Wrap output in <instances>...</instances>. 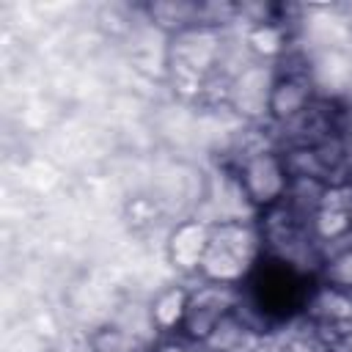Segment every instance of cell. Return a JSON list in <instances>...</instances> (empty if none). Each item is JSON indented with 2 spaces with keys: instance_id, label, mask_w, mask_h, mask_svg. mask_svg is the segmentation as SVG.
Masks as SVG:
<instances>
[{
  "instance_id": "6da1fadb",
  "label": "cell",
  "mask_w": 352,
  "mask_h": 352,
  "mask_svg": "<svg viewBox=\"0 0 352 352\" xmlns=\"http://www.w3.org/2000/svg\"><path fill=\"white\" fill-rule=\"evenodd\" d=\"M314 283L316 275L302 272L280 258L264 256L250 278L239 286L236 311L270 336L272 330L302 319Z\"/></svg>"
},
{
  "instance_id": "7a4b0ae2",
  "label": "cell",
  "mask_w": 352,
  "mask_h": 352,
  "mask_svg": "<svg viewBox=\"0 0 352 352\" xmlns=\"http://www.w3.org/2000/svg\"><path fill=\"white\" fill-rule=\"evenodd\" d=\"M267 256L256 217H220L209 223V239L198 275L204 280L242 286Z\"/></svg>"
},
{
  "instance_id": "3957f363",
  "label": "cell",
  "mask_w": 352,
  "mask_h": 352,
  "mask_svg": "<svg viewBox=\"0 0 352 352\" xmlns=\"http://www.w3.org/2000/svg\"><path fill=\"white\" fill-rule=\"evenodd\" d=\"M245 198V204L258 217L261 212H270L272 206L283 204L292 187V170L280 148L258 146L236 157L234 176H231Z\"/></svg>"
},
{
  "instance_id": "277c9868",
  "label": "cell",
  "mask_w": 352,
  "mask_h": 352,
  "mask_svg": "<svg viewBox=\"0 0 352 352\" xmlns=\"http://www.w3.org/2000/svg\"><path fill=\"white\" fill-rule=\"evenodd\" d=\"M223 63V36L217 28L195 25L179 36H170L168 66L173 85L182 91L204 94Z\"/></svg>"
},
{
  "instance_id": "5b68a950",
  "label": "cell",
  "mask_w": 352,
  "mask_h": 352,
  "mask_svg": "<svg viewBox=\"0 0 352 352\" xmlns=\"http://www.w3.org/2000/svg\"><path fill=\"white\" fill-rule=\"evenodd\" d=\"M236 305H239V286L214 283V280L201 278V283L192 286L187 294V311H184V322L179 333H184L187 338L198 344H206L212 330L228 314H234Z\"/></svg>"
},
{
  "instance_id": "8992f818",
  "label": "cell",
  "mask_w": 352,
  "mask_h": 352,
  "mask_svg": "<svg viewBox=\"0 0 352 352\" xmlns=\"http://www.w3.org/2000/svg\"><path fill=\"white\" fill-rule=\"evenodd\" d=\"M275 72L278 69L272 63H267V60L242 66L234 77H228V99H226V104L236 116H242L245 121L267 118L270 91H272Z\"/></svg>"
},
{
  "instance_id": "52a82bcc",
  "label": "cell",
  "mask_w": 352,
  "mask_h": 352,
  "mask_svg": "<svg viewBox=\"0 0 352 352\" xmlns=\"http://www.w3.org/2000/svg\"><path fill=\"white\" fill-rule=\"evenodd\" d=\"M314 102H316V88H314V80H311L308 69H300V66L278 69L275 80H272V91H270L267 118L275 126H289Z\"/></svg>"
},
{
  "instance_id": "ba28073f",
  "label": "cell",
  "mask_w": 352,
  "mask_h": 352,
  "mask_svg": "<svg viewBox=\"0 0 352 352\" xmlns=\"http://www.w3.org/2000/svg\"><path fill=\"white\" fill-rule=\"evenodd\" d=\"M302 319L308 324L319 327L333 341L352 336V292H344V289L316 280L308 294Z\"/></svg>"
},
{
  "instance_id": "9c48e42d",
  "label": "cell",
  "mask_w": 352,
  "mask_h": 352,
  "mask_svg": "<svg viewBox=\"0 0 352 352\" xmlns=\"http://www.w3.org/2000/svg\"><path fill=\"white\" fill-rule=\"evenodd\" d=\"M209 239V223L184 220L168 236V258L179 272H198Z\"/></svg>"
},
{
  "instance_id": "30bf717a",
  "label": "cell",
  "mask_w": 352,
  "mask_h": 352,
  "mask_svg": "<svg viewBox=\"0 0 352 352\" xmlns=\"http://www.w3.org/2000/svg\"><path fill=\"white\" fill-rule=\"evenodd\" d=\"M267 341V333L258 330L250 319H245L239 311L228 314L206 338V349L214 352H261Z\"/></svg>"
},
{
  "instance_id": "8fae6325",
  "label": "cell",
  "mask_w": 352,
  "mask_h": 352,
  "mask_svg": "<svg viewBox=\"0 0 352 352\" xmlns=\"http://www.w3.org/2000/svg\"><path fill=\"white\" fill-rule=\"evenodd\" d=\"M146 16L154 28L168 36H179L195 25H204V3L187 0H157L146 6Z\"/></svg>"
},
{
  "instance_id": "7c38bea8",
  "label": "cell",
  "mask_w": 352,
  "mask_h": 352,
  "mask_svg": "<svg viewBox=\"0 0 352 352\" xmlns=\"http://www.w3.org/2000/svg\"><path fill=\"white\" fill-rule=\"evenodd\" d=\"M187 294H190V289H184V286H168V289H162L151 300V305H148V322H151V327H154L157 336L179 333L182 330L184 311H187Z\"/></svg>"
},
{
  "instance_id": "4fadbf2b",
  "label": "cell",
  "mask_w": 352,
  "mask_h": 352,
  "mask_svg": "<svg viewBox=\"0 0 352 352\" xmlns=\"http://www.w3.org/2000/svg\"><path fill=\"white\" fill-rule=\"evenodd\" d=\"M316 280L330 283V286L344 289V292H352V234L322 248Z\"/></svg>"
},
{
  "instance_id": "5bb4252c",
  "label": "cell",
  "mask_w": 352,
  "mask_h": 352,
  "mask_svg": "<svg viewBox=\"0 0 352 352\" xmlns=\"http://www.w3.org/2000/svg\"><path fill=\"white\" fill-rule=\"evenodd\" d=\"M336 346H338V341H333L319 327H314L302 319L300 324H294L286 333V338L280 344V352H336Z\"/></svg>"
},
{
  "instance_id": "9a60e30c",
  "label": "cell",
  "mask_w": 352,
  "mask_h": 352,
  "mask_svg": "<svg viewBox=\"0 0 352 352\" xmlns=\"http://www.w3.org/2000/svg\"><path fill=\"white\" fill-rule=\"evenodd\" d=\"M248 44L256 55H261L264 60H272V58H280L283 50H286V30H283V22L272 19V22H264V25H256L248 30Z\"/></svg>"
},
{
  "instance_id": "2e32d148",
  "label": "cell",
  "mask_w": 352,
  "mask_h": 352,
  "mask_svg": "<svg viewBox=\"0 0 352 352\" xmlns=\"http://www.w3.org/2000/svg\"><path fill=\"white\" fill-rule=\"evenodd\" d=\"M143 344L121 324H102L88 336V352H135Z\"/></svg>"
},
{
  "instance_id": "e0dca14e",
  "label": "cell",
  "mask_w": 352,
  "mask_h": 352,
  "mask_svg": "<svg viewBox=\"0 0 352 352\" xmlns=\"http://www.w3.org/2000/svg\"><path fill=\"white\" fill-rule=\"evenodd\" d=\"M148 349L151 352H204V344L187 338L184 333H165V336H157V341Z\"/></svg>"
},
{
  "instance_id": "ac0fdd59",
  "label": "cell",
  "mask_w": 352,
  "mask_h": 352,
  "mask_svg": "<svg viewBox=\"0 0 352 352\" xmlns=\"http://www.w3.org/2000/svg\"><path fill=\"white\" fill-rule=\"evenodd\" d=\"M344 184V198H346V212H349V220H352V173L341 182Z\"/></svg>"
},
{
  "instance_id": "d6986e66",
  "label": "cell",
  "mask_w": 352,
  "mask_h": 352,
  "mask_svg": "<svg viewBox=\"0 0 352 352\" xmlns=\"http://www.w3.org/2000/svg\"><path fill=\"white\" fill-rule=\"evenodd\" d=\"M204 352H214V349H206V346H204Z\"/></svg>"
}]
</instances>
